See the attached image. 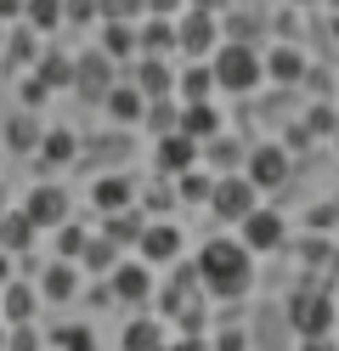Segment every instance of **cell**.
<instances>
[{
	"mask_svg": "<svg viewBox=\"0 0 339 351\" xmlns=\"http://www.w3.org/2000/svg\"><path fill=\"white\" fill-rule=\"evenodd\" d=\"M198 278H203V289H210V295L238 300V295H249V283H255V250H249L243 238L203 244V255H198Z\"/></svg>",
	"mask_w": 339,
	"mask_h": 351,
	"instance_id": "6da1fadb",
	"label": "cell"
},
{
	"mask_svg": "<svg viewBox=\"0 0 339 351\" xmlns=\"http://www.w3.org/2000/svg\"><path fill=\"white\" fill-rule=\"evenodd\" d=\"M210 74H215V85H221V91H232V97L255 91V85L266 80V74H260V51L249 46V40H226V46H215Z\"/></svg>",
	"mask_w": 339,
	"mask_h": 351,
	"instance_id": "7a4b0ae2",
	"label": "cell"
},
{
	"mask_svg": "<svg viewBox=\"0 0 339 351\" xmlns=\"http://www.w3.org/2000/svg\"><path fill=\"white\" fill-rule=\"evenodd\" d=\"M334 317H339V306L328 289H294V300H288L294 335H334Z\"/></svg>",
	"mask_w": 339,
	"mask_h": 351,
	"instance_id": "3957f363",
	"label": "cell"
},
{
	"mask_svg": "<svg viewBox=\"0 0 339 351\" xmlns=\"http://www.w3.org/2000/svg\"><path fill=\"white\" fill-rule=\"evenodd\" d=\"M210 204H215L221 221H243V215L260 204V187L249 182V176H221V182H210Z\"/></svg>",
	"mask_w": 339,
	"mask_h": 351,
	"instance_id": "277c9868",
	"label": "cell"
},
{
	"mask_svg": "<svg viewBox=\"0 0 339 351\" xmlns=\"http://www.w3.org/2000/svg\"><path fill=\"white\" fill-rule=\"evenodd\" d=\"M221 46V23H215V12H187V17H175V51H187V57H210Z\"/></svg>",
	"mask_w": 339,
	"mask_h": 351,
	"instance_id": "5b68a950",
	"label": "cell"
},
{
	"mask_svg": "<svg viewBox=\"0 0 339 351\" xmlns=\"http://www.w3.org/2000/svg\"><path fill=\"white\" fill-rule=\"evenodd\" d=\"M74 91L85 102H102L113 91V57H74Z\"/></svg>",
	"mask_w": 339,
	"mask_h": 351,
	"instance_id": "8992f818",
	"label": "cell"
},
{
	"mask_svg": "<svg viewBox=\"0 0 339 351\" xmlns=\"http://www.w3.org/2000/svg\"><path fill=\"white\" fill-rule=\"evenodd\" d=\"M238 227H243V244H249V250H277L283 238H288V227H283V215H277V210H260V204L249 210V215H243Z\"/></svg>",
	"mask_w": 339,
	"mask_h": 351,
	"instance_id": "52a82bcc",
	"label": "cell"
},
{
	"mask_svg": "<svg viewBox=\"0 0 339 351\" xmlns=\"http://www.w3.org/2000/svg\"><path fill=\"white\" fill-rule=\"evenodd\" d=\"M23 215H29L34 227H62V221H68V193L51 187V182H40V187L29 193V204H23Z\"/></svg>",
	"mask_w": 339,
	"mask_h": 351,
	"instance_id": "ba28073f",
	"label": "cell"
},
{
	"mask_svg": "<svg viewBox=\"0 0 339 351\" xmlns=\"http://www.w3.org/2000/svg\"><path fill=\"white\" fill-rule=\"evenodd\" d=\"M249 182H255L260 193H266V187H283V182H288V153H283L277 142L255 147V153H249Z\"/></svg>",
	"mask_w": 339,
	"mask_h": 351,
	"instance_id": "9c48e42d",
	"label": "cell"
},
{
	"mask_svg": "<svg viewBox=\"0 0 339 351\" xmlns=\"http://www.w3.org/2000/svg\"><path fill=\"white\" fill-rule=\"evenodd\" d=\"M192 165H198V142L181 136V130H164V136H158V170L181 176V170H192Z\"/></svg>",
	"mask_w": 339,
	"mask_h": 351,
	"instance_id": "30bf717a",
	"label": "cell"
},
{
	"mask_svg": "<svg viewBox=\"0 0 339 351\" xmlns=\"http://www.w3.org/2000/svg\"><path fill=\"white\" fill-rule=\"evenodd\" d=\"M113 295L119 300H147V289H153V272H147V261H113Z\"/></svg>",
	"mask_w": 339,
	"mask_h": 351,
	"instance_id": "8fae6325",
	"label": "cell"
},
{
	"mask_svg": "<svg viewBox=\"0 0 339 351\" xmlns=\"http://www.w3.org/2000/svg\"><path fill=\"white\" fill-rule=\"evenodd\" d=\"M136 250H142V261H175V255H181V227L153 221V227H142Z\"/></svg>",
	"mask_w": 339,
	"mask_h": 351,
	"instance_id": "7c38bea8",
	"label": "cell"
},
{
	"mask_svg": "<svg viewBox=\"0 0 339 351\" xmlns=\"http://www.w3.org/2000/svg\"><path fill=\"white\" fill-rule=\"evenodd\" d=\"M102 108L113 114V125H142V108H147V97L136 91V85H119V80H113V91L102 97Z\"/></svg>",
	"mask_w": 339,
	"mask_h": 351,
	"instance_id": "4fadbf2b",
	"label": "cell"
},
{
	"mask_svg": "<svg viewBox=\"0 0 339 351\" xmlns=\"http://www.w3.org/2000/svg\"><path fill=\"white\" fill-rule=\"evenodd\" d=\"M260 74H271L277 85H300L305 80V57L294 46H271V57H260Z\"/></svg>",
	"mask_w": 339,
	"mask_h": 351,
	"instance_id": "5bb4252c",
	"label": "cell"
},
{
	"mask_svg": "<svg viewBox=\"0 0 339 351\" xmlns=\"http://www.w3.org/2000/svg\"><path fill=\"white\" fill-rule=\"evenodd\" d=\"M175 130H181V136H192V142H210L215 130H221V114H215L210 102H187V108H181V119H175Z\"/></svg>",
	"mask_w": 339,
	"mask_h": 351,
	"instance_id": "9a60e30c",
	"label": "cell"
},
{
	"mask_svg": "<svg viewBox=\"0 0 339 351\" xmlns=\"http://www.w3.org/2000/svg\"><path fill=\"white\" fill-rule=\"evenodd\" d=\"M34 306H40V295L29 289V283H0V317H6V323H29L34 317Z\"/></svg>",
	"mask_w": 339,
	"mask_h": 351,
	"instance_id": "2e32d148",
	"label": "cell"
},
{
	"mask_svg": "<svg viewBox=\"0 0 339 351\" xmlns=\"http://www.w3.org/2000/svg\"><path fill=\"white\" fill-rule=\"evenodd\" d=\"M34 232H40V227H34L23 210H0V250H6V255L29 250V244H34Z\"/></svg>",
	"mask_w": 339,
	"mask_h": 351,
	"instance_id": "e0dca14e",
	"label": "cell"
},
{
	"mask_svg": "<svg viewBox=\"0 0 339 351\" xmlns=\"http://www.w3.org/2000/svg\"><path fill=\"white\" fill-rule=\"evenodd\" d=\"M130 85H136V91H142V97L153 102V97H164L170 85H175V74H170V62H158V57H142V62H136V80H130Z\"/></svg>",
	"mask_w": 339,
	"mask_h": 351,
	"instance_id": "ac0fdd59",
	"label": "cell"
},
{
	"mask_svg": "<svg viewBox=\"0 0 339 351\" xmlns=\"http://www.w3.org/2000/svg\"><path fill=\"white\" fill-rule=\"evenodd\" d=\"M90 204H97L102 215H113V210H125V204H136V187L125 182V176H102V182L90 187Z\"/></svg>",
	"mask_w": 339,
	"mask_h": 351,
	"instance_id": "d6986e66",
	"label": "cell"
},
{
	"mask_svg": "<svg viewBox=\"0 0 339 351\" xmlns=\"http://www.w3.org/2000/svg\"><path fill=\"white\" fill-rule=\"evenodd\" d=\"M74 283H79L74 261H57V267H45V278H40V295H45V300H74Z\"/></svg>",
	"mask_w": 339,
	"mask_h": 351,
	"instance_id": "ffe728a7",
	"label": "cell"
},
{
	"mask_svg": "<svg viewBox=\"0 0 339 351\" xmlns=\"http://www.w3.org/2000/svg\"><path fill=\"white\" fill-rule=\"evenodd\" d=\"M34 74L45 80V91H51V85H74V57H68V51H45Z\"/></svg>",
	"mask_w": 339,
	"mask_h": 351,
	"instance_id": "44dd1931",
	"label": "cell"
},
{
	"mask_svg": "<svg viewBox=\"0 0 339 351\" xmlns=\"http://www.w3.org/2000/svg\"><path fill=\"white\" fill-rule=\"evenodd\" d=\"M74 130H45V136H40V159L45 165H68V159H74Z\"/></svg>",
	"mask_w": 339,
	"mask_h": 351,
	"instance_id": "7402d4cb",
	"label": "cell"
},
{
	"mask_svg": "<svg viewBox=\"0 0 339 351\" xmlns=\"http://www.w3.org/2000/svg\"><path fill=\"white\" fill-rule=\"evenodd\" d=\"M136 238H142V215H136L130 204L113 210L108 215V244H136Z\"/></svg>",
	"mask_w": 339,
	"mask_h": 351,
	"instance_id": "603a6c76",
	"label": "cell"
},
{
	"mask_svg": "<svg viewBox=\"0 0 339 351\" xmlns=\"http://www.w3.org/2000/svg\"><path fill=\"white\" fill-rule=\"evenodd\" d=\"M113 261H119V244H108V238L90 244V238H85V250H79V267L85 272H113Z\"/></svg>",
	"mask_w": 339,
	"mask_h": 351,
	"instance_id": "cb8c5ba5",
	"label": "cell"
},
{
	"mask_svg": "<svg viewBox=\"0 0 339 351\" xmlns=\"http://www.w3.org/2000/svg\"><path fill=\"white\" fill-rule=\"evenodd\" d=\"M125 351H164V328H158V323H130L125 328Z\"/></svg>",
	"mask_w": 339,
	"mask_h": 351,
	"instance_id": "d4e9b609",
	"label": "cell"
},
{
	"mask_svg": "<svg viewBox=\"0 0 339 351\" xmlns=\"http://www.w3.org/2000/svg\"><path fill=\"white\" fill-rule=\"evenodd\" d=\"M29 12V29H57L62 23V0H23Z\"/></svg>",
	"mask_w": 339,
	"mask_h": 351,
	"instance_id": "484cf974",
	"label": "cell"
},
{
	"mask_svg": "<svg viewBox=\"0 0 339 351\" xmlns=\"http://www.w3.org/2000/svg\"><path fill=\"white\" fill-rule=\"evenodd\" d=\"M136 46H147V51H164V46H175V17H158V23H147L142 34H136Z\"/></svg>",
	"mask_w": 339,
	"mask_h": 351,
	"instance_id": "4316f807",
	"label": "cell"
},
{
	"mask_svg": "<svg viewBox=\"0 0 339 351\" xmlns=\"http://www.w3.org/2000/svg\"><path fill=\"white\" fill-rule=\"evenodd\" d=\"M181 91H187V102H210L215 74H210V69H187V74H181Z\"/></svg>",
	"mask_w": 339,
	"mask_h": 351,
	"instance_id": "83f0119b",
	"label": "cell"
},
{
	"mask_svg": "<svg viewBox=\"0 0 339 351\" xmlns=\"http://www.w3.org/2000/svg\"><path fill=\"white\" fill-rule=\"evenodd\" d=\"M57 351H97V335L90 328H79V323H68V328H57Z\"/></svg>",
	"mask_w": 339,
	"mask_h": 351,
	"instance_id": "f1b7e54d",
	"label": "cell"
},
{
	"mask_svg": "<svg viewBox=\"0 0 339 351\" xmlns=\"http://www.w3.org/2000/svg\"><path fill=\"white\" fill-rule=\"evenodd\" d=\"M203 153H210V165H215V170H232L243 147H238L232 136H221V130H215V136H210V147H203Z\"/></svg>",
	"mask_w": 339,
	"mask_h": 351,
	"instance_id": "f546056e",
	"label": "cell"
},
{
	"mask_svg": "<svg viewBox=\"0 0 339 351\" xmlns=\"http://www.w3.org/2000/svg\"><path fill=\"white\" fill-rule=\"evenodd\" d=\"M97 12H108L113 23H136L142 17V0H97Z\"/></svg>",
	"mask_w": 339,
	"mask_h": 351,
	"instance_id": "4dcf8cb0",
	"label": "cell"
},
{
	"mask_svg": "<svg viewBox=\"0 0 339 351\" xmlns=\"http://www.w3.org/2000/svg\"><path fill=\"white\" fill-rule=\"evenodd\" d=\"M136 51V29L130 23H113L108 29V57H130Z\"/></svg>",
	"mask_w": 339,
	"mask_h": 351,
	"instance_id": "1f68e13d",
	"label": "cell"
},
{
	"mask_svg": "<svg viewBox=\"0 0 339 351\" xmlns=\"http://www.w3.org/2000/svg\"><path fill=\"white\" fill-rule=\"evenodd\" d=\"M79 250H85V232L62 221V227H57V255H62V261H79Z\"/></svg>",
	"mask_w": 339,
	"mask_h": 351,
	"instance_id": "d6a6232c",
	"label": "cell"
},
{
	"mask_svg": "<svg viewBox=\"0 0 339 351\" xmlns=\"http://www.w3.org/2000/svg\"><path fill=\"white\" fill-rule=\"evenodd\" d=\"M97 17V0H62V23H90Z\"/></svg>",
	"mask_w": 339,
	"mask_h": 351,
	"instance_id": "836d02e7",
	"label": "cell"
},
{
	"mask_svg": "<svg viewBox=\"0 0 339 351\" xmlns=\"http://www.w3.org/2000/svg\"><path fill=\"white\" fill-rule=\"evenodd\" d=\"M334 125H339V119H334V108H316V114L305 119V136H328Z\"/></svg>",
	"mask_w": 339,
	"mask_h": 351,
	"instance_id": "e575fe53",
	"label": "cell"
},
{
	"mask_svg": "<svg viewBox=\"0 0 339 351\" xmlns=\"http://www.w3.org/2000/svg\"><path fill=\"white\" fill-rule=\"evenodd\" d=\"M6 136H12V147H40V136H34V125H29V119H12Z\"/></svg>",
	"mask_w": 339,
	"mask_h": 351,
	"instance_id": "d590c367",
	"label": "cell"
},
{
	"mask_svg": "<svg viewBox=\"0 0 339 351\" xmlns=\"http://www.w3.org/2000/svg\"><path fill=\"white\" fill-rule=\"evenodd\" d=\"M181 193H187V199H203V193H210V176H198V170H181Z\"/></svg>",
	"mask_w": 339,
	"mask_h": 351,
	"instance_id": "8d00e7d4",
	"label": "cell"
},
{
	"mask_svg": "<svg viewBox=\"0 0 339 351\" xmlns=\"http://www.w3.org/2000/svg\"><path fill=\"white\" fill-rule=\"evenodd\" d=\"M6 351H34V335L23 323H12V335H6Z\"/></svg>",
	"mask_w": 339,
	"mask_h": 351,
	"instance_id": "74e56055",
	"label": "cell"
},
{
	"mask_svg": "<svg viewBox=\"0 0 339 351\" xmlns=\"http://www.w3.org/2000/svg\"><path fill=\"white\" fill-rule=\"evenodd\" d=\"M23 102H45V80H40V74H34L29 85H23Z\"/></svg>",
	"mask_w": 339,
	"mask_h": 351,
	"instance_id": "f35d334b",
	"label": "cell"
},
{
	"mask_svg": "<svg viewBox=\"0 0 339 351\" xmlns=\"http://www.w3.org/2000/svg\"><path fill=\"white\" fill-rule=\"evenodd\" d=\"M164 351H210V346H203L198 335H181V340H175V346H164Z\"/></svg>",
	"mask_w": 339,
	"mask_h": 351,
	"instance_id": "ab89813d",
	"label": "cell"
},
{
	"mask_svg": "<svg viewBox=\"0 0 339 351\" xmlns=\"http://www.w3.org/2000/svg\"><path fill=\"white\" fill-rule=\"evenodd\" d=\"M215 351H249V340H243V335H221Z\"/></svg>",
	"mask_w": 339,
	"mask_h": 351,
	"instance_id": "60d3db41",
	"label": "cell"
},
{
	"mask_svg": "<svg viewBox=\"0 0 339 351\" xmlns=\"http://www.w3.org/2000/svg\"><path fill=\"white\" fill-rule=\"evenodd\" d=\"M300 351H339V346H334L328 335H305V346H300Z\"/></svg>",
	"mask_w": 339,
	"mask_h": 351,
	"instance_id": "b9f144b4",
	"label": "cell"
},
{
	"mask_svg": "<svg viewBox=\"0 0 339 351\" xmlns=\"http://www.w3.org/2000/svg\"><path fill=\"white\" fill-rule=\"evenodd\" d=\"M192 6H198V12H226L232 0H192Z\"/></svg>",
	"mask_w": 339,
	"mask_h": 351,
	"instance_id": "7bdbcfd3",
	"label": "cell"
},
{
	"mask_svg": "<svg viewBox=\"0 0 339 351\" xmlns=\"http://www.w3.org/2000/svg\"><path fill=\"white\" fill-rule=\"evenodd\" d=\"M23 12V0H0V17H17Z\"/></svg>",
	"mask_w": 339,
	"mask_h": 351,
	"instance_id": "ee69618b",
	"label": "cell"
},
{
	"mask_svg": "<svg viewBox=\"0 0 339 351\" xmlns=\"http://www.w3.org/2000/svg\"><path fill=\"white\" fill-rule=\"evenodd\" d=\"M6 278H12V255L0 250V283H6Z\"/></svg>",
	"mask_w": 339,
	"mask_h": 351,
	"instance_id": "f6af8a7d",
	"label": "cell"
},
{
	"mask_svg": "<svg viewBox=\"0 0 339 351\" xmlns=\"http://www.w3.org/2000/svg\"><path fill=\"white\" fill-rule=\"evenodd\" d=\"M0 351H6V328H0Z\"/></svg>",
	"mask_w": 339,
	"mask_h": 351,
	"instance_id": "bcb514c9",
	"label": "cell"
},
{
	"mask_svg": "<svg viewBox=\"0 0 339 351\" xmlns=\"http://www.w3.org/2000/svg\"><path fill=\"white\" fill-rule=\"evenodd\" d=\"M0 210H6V187H0Z\"/></svg>",
	"mask_w": 339,
	"mask_h": 351,
	"instance_id": "7dc6e473",
	"label": "cell"
},
{
	"mask_svg": "<svg viewBox=\"0 0 339 351\" xmlns=\"http://www.w3.org/2000/svg\"><path fill=\"white\" fill-rule=\"evenodd\" d=\"M300 6H311V0H300Z\"/></svg>",
	"mask_w": 339,
	"mask_h": 351,
	"instance_id": "c3c4849f",
	"label": "cell"
},
{
	"mask_svg": "<svg viewBox=\"0 0 339 351\" xmlns=\"http://www.w3.org/2000/svg\"><path fill=\"white\" fill-rule=\"evenodd\" d=\"M334 328H339V317H334Z\"/></svg>",
	"mask_w": 339,
	"mask_h": 351,
	"instance_id": "681fc988",
	"label": "cell"
},
{
	"mask_svg": "<svg viewBox=\"0 0 339 351\" xmlns=\"http://www.w3.org/2000/svg\"><path fill=\"white\" fill-rule=\"evenodd\" d=\"M0 40H6V34H0Z\"/></svg>",
	"mask_w": 339,
	"mask_h": 351,
	"instance_id": "f907efd6",
	"label": "cell"
}]
</instances>
